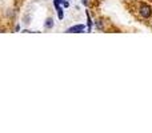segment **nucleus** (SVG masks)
I'll use <instances>...</instances> for the list:
<instances>
[{
  "label": "nucleus",
  "instance_id": "obj_1",
  "mask_svg": "<svg viewBox=\"0 0 152 133\" xmlns=\"http://www.w3.org/2000/svg\"><path fill=\"white\" fill-rule=\"evenodd\" d=\"M134 3L136 4V7H135V12H136L137 17L140 19V20H150L152 17V5L150 4L148 1H144V0H139V1H135Z\"/></svg>",
  "mask_w": 152,
  "mask_h": 133
},
{
  "label": "nucleus",
  "instance_id": "obj_2",
  "mask_svg": "<svg viewBox=\"0 0 152 133\" xmlns=\"http://www.w3.org/2000/svg\"><path fill=\"white\" fill-rule=\"evenodd\" d=\"M108 21H107V19H104V17H97L96 20L94 21V27H95V29L96 31H99V32H105L108 29Z\"/></svg>",
  "mask_w": 152,
  "mask_h": 133
},
{
  "label": "nucleus",
  "instance_id": "obj_3",
  "mask_svg": "<svg viewBox=\"0 0 152 133\" xmlns=\"http://www.w3.org/2000/svg\"><path fill=\"white\" fill-rule=\"evenodd\" d=\"M66 33H84L87 32V25L86 24H75V25H71L66 29Z\"/></svg>",
  "mask_w": 152,
  "mask_h": 133
},
{
  "label": "nucleus",
  "instance_id": "obj_4",
  "mask_svg": "<svg viewBox=\"0 0 152 133\" xmlns=\"http://www.w3.org/2000/svg\"><path fill=\"white\" fill-rule=\"evenodd\" d=\"M52 4L53 7H55V11H56V15H58V19L59 20H64V8L61 7L60 4H59L56 0H52Z\"/></svg>",
  "mask_w": 152,
  "mask_h": 133
},
{
  "label": "nucleus",
  "instance_id": "obj_5",
  "mask_svg": "<svg viewBox=\"0 0 152 133\" xmlns=\"http://www.w3.org/2000/svg\"><path fill=\"white\" fill-rule=\"evenodd\" d=\"M43 27H44V29H47V31H50V29H53V27H55V20H53L52 16H48V17H45Z\"/></svg>",
  "mask_w": 152,
  "mask_h": 133
},
{
  "label": "nucleus",
  "instance_id": "obj_6",
  "mask_svg": "<svg viewBox=\"0 0 152 133\" xmlns=\"http://www.w3.org/2000/svg\"><path fill=\"white\" fill-rule=\"evenodd\" d=\"M86 16H87V32L88 33H91L92 32V28H94V20H92V17H91V15H89V11L88 9H86Z\"/></svg>",
  "mask_w": 152,
  "mask_h": 133
},
{
  "label": "nucleus",
  "instance_id": "obj_7",
  "mask_svg": "<svg viewBox=\"0 0 152 133\" xmlns=\"http://www.w3.org/2000/svg\"><path fill=\"white\" fill-rule=\"evenodd\" d=\"M21 23H23L24 25L28 27L29 24L32 23V15L31 13H26V15H23V17H21Z\"/></svg>",
  "mask_w": 152,
  "mask_h": 133
},
{
  "label": "nucleus",
  "instance_id": "obj_8",
  "mask_svg": "<svg viewBox=\"0 0 152 133\" xmlns=\"http://www.w3.org/2000/svg\"><path fill=\"white\" fill-rule=\"evenodd\" d=\"M21 32H23V33H36V31H32V29H29V28H24Z\"/></svg>",
  "mask_w": 152,
  "mask_h": 133
},
{
  "label": "nucleus",
  "instance_id": "obj_9",
  "mask_svg": "<svg viewBox=\"0 0 152 133\" xmlns=\"http://www.w3.org/2000/svg\"><path fill=\"white\" fill-rule=\"evenodd\" d=\"M20 29H21V27H20V24H15V27H13V32H20Z\"/></svg>",
  "mask_w": 152,
  "mask_h": 133
},
{
  "label": "nucleus",
  "instance_id": "obj_10",
  "mask_svg": "<svg viewBox=\"0 0 152 133\" xmlns=\"http://www.w3.org/2000/svg\"><path fill=\"white\" fill-rule=\"evenodd\" d=\"M80 3L84 7H89V0H80Z\"/></svg>",
  "mask_w": 152,
  "mask_h": 133
},
{
  "label": "nucleus",
  "instance_id": "obj_11",
  "mask_svg": "<svg viewBox=\"0 0 152 133\" xmlns=\"http://www.w3.org/2000/svg\"><path fill=\"white\" fill-rule=\"evenodd\" d=\"M3 32H7V27H4V25L0 27V33H3Z\"/></svg>",
  "mask_w": 152,
  "mask_h": 133
},
{
  "label": "nucleus",
  "instance_id": "obj_12",
  "mask_svg": "<svg viewBox=\"0 0 152 133\" xmlns=\"http://www.w3.org/2000/svg\"><path fill=\"white\" fill-rule=\"evenodd\" d=\"M120 1H123V3H126V4H131L134 0H120Z\"/></svg>",
  "mask_w": 152,
  "mask_h": 133
},
{
  "label": "nucleus",
  "instance_id": "obj_13",
  "mask_svg": "<svg viewBox=\"0 0 152 133\" xmlns=\"http://www.w3.org/2000/svg\"><path fill=\"white\" fill-rule=\"evenodd\" d=\"M150 25H151V29H152V17L150 19Z\"/></svg>",
  "mask_w": 152,
  "mask_h": 133
},
{
  "label": "nucleus",
  "instance_id": "obj_14",
  "mask_svg": "<svg viewBox=\"0 0 152 133\" xmlns=\"http://www.w3.org/2000/svg\"><path fill=\"white\" fill-rule=\"evenodd\" d=\"M69 1H71V0H69Z\"/></svg>",
  "mask_w": 152,
  "mask_h": 133
},
{
  "label": "nucleus",
  "instance_id": "obj_15",
  "mask_svg": "<svg viewBox=\"0 0 152 133\" xmlns=\"http://www.w3.org/2000/svg\"><path fill=\"white\" fill-rule=\"evenodd\" d=\"M151 1H152V0H151Z\"/></svg>",
  "mask_w": 152,
  "mask_h": 133
}]
</instances>
